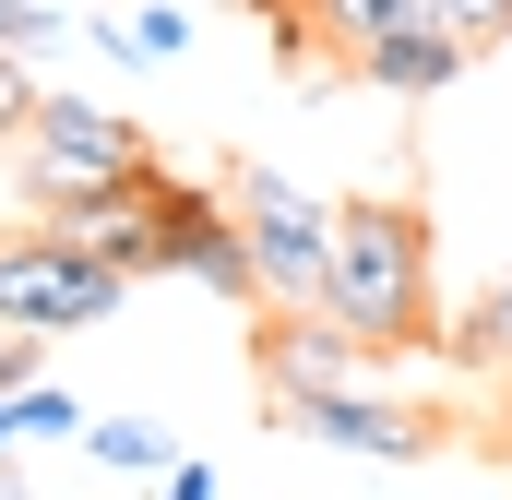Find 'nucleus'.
Segmentation results:
<instances>
[{
  "mask_svg": "<svg viewBox=\"0 0 512 500\" xmlns=\"http://www.w3.org/2000/svg\"><path fill=\"white\" fill-rule=\"evenodd\" d=\"M239 12H262V24H298V12H310V0H239Z\"/></svg>",
  "mask_w": 512,
  "mask_h": 500,
  "instance_id": "2eb2a0df",
  "label": "nucleus"
},
{
  "mask_svg": "<svg viewBox=\"0 0 512 500\" xmlns=\"http://www.w3.org/2000/svg\"><path fill=\"white\" fill-rule=\"evenodd\" d=\"M310 12H322V36H334V48H346V60H358V48H370V36H393V24H417V12H429V0H310Z\"/></svg>",
  "mask_w": 512,
  "mask_h": 500,
  "instance_id": "9b49d317",
  "label": "nucleus"
},
{
  "mask_svg": "<svg viewBox=\"0 0 512 500\" xmlns=\"http://www.w3.org/2000/svg\"><path fill=\"white\" fill-rule=\"evenodd\" d=\"M84 465H108V477H167V465H179V441H167V429H143V417H84Z\"/></svg>",
  "mask_w": 512,
  "mask_h": 500,
  "instance_id": "1a4fd4ad",
  "label": "nucleus"
},
{
  "mask_svg": "<svg viewBox=\"0 0 512 500\" xmlns=\"http://www.w3.org/2000/svg\"><path fill=\"white\" fill-rule=\"evenodd\" d=\"M251 370H262V417H286V405H310V393H346V381H370L382 370V346L370 334H346L322 298H262V346H251Z\"/></svg>",
  "mask_w": 512,
  "mask_h": 500,
  "instance_id": "39448f33",
  "label": "nucleus"
},
{
  "mask_svg": "<svg viewBox=\"0 0 512 500\" xmlns=\"http://www.w3.org/2000/svg\"><path fill=\"white\" fill-rule=\"evenodd\" d=\"M465 60H477V48H465L453 24H429V12H417V24H393V36H370V48H358V72H370L382 96H441V84H453Z\"/></svg>",
  "mask_w": 512,
  "mask_h": 500,
  "instance_id": "6e6552de",
  "label": "nucleus"
},
{
  "mask_svg": "<svg viewBox=\"0 0 512 500\" xmlns=\"http://www.w3.org/2000/svg\"><path fill=\"white\" fill-rule=\"evenodd\" d=\"M429 24H453L465 48H501V36H512V0H429Z\"/></svg>",
  "mask_w": 512,
  "mask_h": 500,
  "instance_id": "ddd939ff",
  "label": "nucleus"
},
{
  "mask_svg": "<svg viewBox=\"0 0 512 500\" xmlns=\"http://www.w3.org/2000/svg\"><path fill=\"white\" fill-rule=\"evenodd\" d=\"M227 203H239V239L262 262V298L286 310V298H322V250H334V203L322 191H298L286 167H239L227 179Z\"/></svg>",
  "mask_w": 512,
  "mask_h": 500,
  "instance_id": "20e7f679",
  "label": "nucleus"
},
{
  "mask_svg": "<svg viewBox=\"0 0 512 500\" xmlns=\"http://www.w3.org/2000/svg\"><path fill=\"white\" fill-rule=\"evenodd\" d=\"M453 358H477V370H512V262L489 274V298L465 310V334H453Z\"/></svg>",
  "mask_w": 512,
  "mask_h": 500,
  "instance_id": "9d476101",
  "label": "nucleus"
},
{
  "mask_svg": "<svg viewBox=\"0 0 512 500\" xmlns=\"http://www.w3.org/2000/svg\"><path fill=\"white\" fill-rule=\"evenodd\" d=\"M143 203H155L167 274H191L203 298H239V310H262V262H251V239H239V203H227V191H203V179H179V167H167Z\"/></svg>",
  "mask_w": 512,
  "mask_h": 500,
  "instance_id": "423d86ee",
  "label": "nucleus"
},
{
  "mask_svg": "<svg viewBox=\"0 0 512 500\" xmlns=\"http://www.w3.org/2000/svg\"><path fill=\"white\" fill-rule=\"evenodd\" d=\"M60 24H72L60 0H0V48H36V60H48V48H60Z\"/></svg>",
  "mask_w": 512,
  "mask_h": 500,
  "instance_id": "f8f14e48",
  "label": "nucleus"
},
{
  "mask_svg": "<svg viewBox=\"0 0 512 500\" xmlns=\"http://www.w3.org/2000/svg\"><path fill=\"white\" fill-rule=\"evenodd\" d=\"M12 143H24V167H12L24 215H48V227H96L108 203H143L167 179V155L143 143V120L96 108V96H36V120Z\"/></svg>",
  "mask_w": 512,
  "mask_h": 500,
  "instance_id": "f03ea898",
  "label": "nucleus"
},
{
  "mask_svg": "<svg viewBox=\"0 0 512 500\" xmlns=\"http://www.w3.org/2000/svg\"><path fill=\"white\" fill-rule=\"evenodd\" d=\"M36 120V48H0V143Z\"/></svg>",
  "mask_w": 512,
  "mask_h": 500,
  "instance_id": "4468645a",
  "label": "nucleus"
},
{
  "mask_svg": "<svg viewBox=\"0 0 512 500\" xmlns=\"http://www.w3.org/2000/svg\"><path fill=\"white\" fill-rule=\"evenodd\" d=\"M131 298V274L108 250L84 239V227H24V239H0V322H24V334H84V322H108Z\"/></svg>",
  "mask_w": 512,
  "mask_h": 500,
  "instance_id": "7ed1b4c3",
  "label": "nucleus"
},
{
  "mask_svg": "<svg viewBox=\"0 0 512 500\" xmlns=\"http://www.w3.org/2000/svg\"><path fill=\"white\" fill-rule=\"evenodd\" d=\"M322 310H334L346 334H370L382 358L441 346V298H429V215H417V203H334Z\"/></svg>",
  "mask_w": 512,
  "mask_h": 500,
  "instance_id": "f257e3e1",
  "label": "nucleus"
},
{
  "mask_svg": "<svg viewBox=\"0 0 512 500\" xmlns=\"http://www.w3.org/2000/svg\"><path fill=\"white\" fill-rule=\"evenodd\" d=\"M286 429L298 441H322V453H370V465H417L441 429L417 417V405H382L370 381H346V393H310V405H286Z\"/></svg>",
  "mask_w": 512,
  "mask_h": 500,
  "instance_id": "0eeeda50",
  "label": "nucleus"
}]
</instances>
